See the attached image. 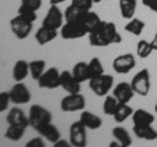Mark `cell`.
<instances>
[{"label": "cell", "mask_w": 157, "mask_h": 147, "mask_svg": "<svg viewBox=\"0 0 157 147\" xmlns=\"http://www.w3.org/2000/svg\"><path fill=\"white\" fill-rule=\"evenodd\" d=\"M32 29H33V22L21 17L20 14L14 16L11 20V30L18 40H25V38H28L32 32Z\"/></svg>", "instance_id": "cell-8"}, {"label": "cell", "mask_w": 157, "mask_h": 147, "mask_svg": "<svg viewBox=\"0 0 157 147\" xmlns=\"http://www.w3.org/2000/svg\"><path fill=\"white\" fill-rule=\"evenodd\" d=\"M25 130H26V127L17 126V125H9L8 129L6 130V133H4V137H6L7 139H9V141L17 142L24 137Z\"/></svg>", "instance_id": "cell-29"}, {"label": "cell", "mask_w": 157, "mask_h": 147, "mask_svg": "<svg viewBox=\"0 0 157 147\" xmlns=\"http://www.w3.org/2000/svg\"><path fill=\"white\" fill-rule=\"evenodd\" d=\"M11 102V97H9V92H0V113L6 112L8 109V105Z\"/></svg>", "instance_id": "cell-33"}, {"label": "cell", "mask_w": 157, "mask_h": 147, "mask_svg": "<svg viewBox=\"0 0 157 147\" xmlns=\"http://www.w3.org/2000/svg\"><path fill=\"white\" fill-rule=\"evenodd\" d=\"M21 4L34 9V11H38L42 7V0H21Z\"/></svg>", "instance_id": "cell-35"}, {"label": "cell", "mask_w": 157, "mask_h": 147, "mask_svg": "<svg viewBox=\"0 0 157 147\" xmlns=\"http://www.w3.org/2000/svg\"><path fill=\"white\" fill-rule=\"evenodd\" d=\"M29 74H30V71H29V62L24 59H18L14 63L12 70V77L14 81H22L24 79H26Z\"/></svg>", "instance_id": "cell-20"}, {"label": "cell", "mask_w": 157, "mask_h": 147, "mask_svg": "<svg viewBox=\"0 0 157 147\" xmlns=\"http://www.w3.org/2000/svg\"><path fill=\"white\" fill-rule=\"evenodd\" d=\"M85 108V97L78 93H68L66 97H63L60 101V109L64 113L82 110Z\"/></svg>", "instance_id": "cell-6"}, {"label": "cell", "mask_w": 157, "mask_h": 147, "mask_svg": "<svg viewBox=\"0 0 157 147\" xmlns=\"http://www.w3.org/2000/svg\"><path fill=\"white\" fill-rule=\"evenodd\" d=\"M152 51H155V50H153V47H152L149 41L140 40L139 42H137V45H136V54H137V57H139V58H141V59H145V58H148L151 55Z\"/></svg>", "instance_id": "cell-31"}, {"label": "cell", "mask_w": 157, "mask_h": 147, "mask_svg": "<svg viewBox=\"0 0 157 147\" xmlns=\"http://www.w3.org/2000/svg\"><path fill=\"white\" fill-rule=\"evenodd\" d=\"M131 87H132V89L135 91L136 95L147 96L149 93V91H151V75H149L148 68L140 70L134 77H132Z\"/></svg>", "instance_id": "cell-4"}, {"label": "cell", "mask_w": 157, "mask_h": 147, "mask_svg": "<svg viewBox=\"0 0 157 147\" xmlns=\"http://www.w3.org/2000/svg\"><path fill=\"white\" fill-rule=\"evenodd\" d=\"M9 97H11V102L14 105H22V104H28L32 99L30 91L29 88L24 84L22 81H16L11 91H9Z\"/></svg>", "instance_id": "cell-9"}, {"label": "cell", "mask_w": 157, "mask_h": 147, "mask_svg": "<svg viewBox=\"0 0 157 147\" xmlns=\"http://www.w3.org/2000/svg\"><path fill=\"white\" fill-rule=\"evenodd\" d=\"M88 74H89V79H93V77L101 76L102 74H105V68L102 66V62L100 61V58H92L88 63Z\"/></svg>", "instance_id": "cell-27"}, {"label": "cell", "mask_w": 157, "mask_h": 147, "mask_svg": "<svg viewBox=\"0 0 157 147\" xmlns=\"http://www.w3.org/2000/svg\"><path fill=\"white\" fill-rule=\"evenodd\" d=\"M46 70V62L43 59H36L29 62V71H30V76L33 80H38L39 76L42 75Z\"/></svg>", "instance_id": "cell-28"}, {"label": "cell", "mask_w": 157, "mask_h": 147, "mask_svg": "<svg viewBox=\"0 0 157 147\" xmlns=\"http://www.w3.org/2000/svg\"><path fill=\"white\" fill-rule=\"evenodd\" d=\"M111 134H113V137H114V139H117L118 142H119L122 147H128V146H131L132 139H131V137H130V133L124 129V127L115 126L114 129L111 130Z\"/></svg>", "instance_id": "cell-23"}, {"label": "cell", "mask_w": 157, "mask_h": 147, "mask_svg": "<svg viewBox=\"0 0 157 147\" xmlns=\"http://www.w3.org/2000/svg\"><path fill=\"white\" fill-rule=\"evenodd\" d=\"M113 95L115 96V99L119 101V104H128L132 100V97L135 95V91L132 89L131 83L122 81L119 84H117L113 89Z\"/></svg>", "instance_id": "cell-13"}, {"label": "cell", "mask_w": 157, "mask_h": 147, "mask_svg": "<svg viewBox=\"0 0 157 147\" xmlns=\"http://www.w3.org/2000/svg\"><path fill=\"white\" fill-rule=\"evenodd\" d=\"M101 2H105V0H93V3H101Z\"/></svg>", "instance_id": "cell-41"}, {"label": "cell", "mask_w": 157, "mask_h": 147, "mask_svg": "<svg viewBox=\"0 0 157 147\" xmlns=\"http://www.w3.org/2000/svg\"><path fill=\"white\" fill-rule=\"evenodd\" d=\"M113 84H114V77L111 75H106V74L89 79V88L98 97H104L109 93V91L113 88Z\"/></svg>", "instance_id": "cell-3"}, {"label": "cell", "mask_w": 157, "mask_h": 147, "mask_svg": "<svg viewBox=\"0 0 157 147\" xmlns=\"http://www.w3.org/2000/svg\"><path fill=\"white\" fill-rule=\"evenodd\" d=\"M26 147H45V142L42 141L41 137H37V138L29 141L26 143Z\"/></svg>", "instance_id": "cell-36"}, {"label": "cell", "mask_w": 157, "mask_h": 147, "mask_svg": "<svg viewBox=\"0 0 157 147\" xmlns=\"http://www.w3.org/2000/svg\"><path fill=\"white\" fill-rule=\"evenodd\" d=\"M144 28H145V22L143 20L132 17L131 20L124 25V30L131 33V34H134V36H136V37H139V36H141V33L144 32Z\"/></svg>", "instance_id": "cell-26"}, {"label": "cell", "mask_w": 157, "mask_h": 147, "mask_svg": "<svg viewBox=\"0 0 157 147\" xmlns=\"http://www.w3.org/2000/svg\"><path fill=\"white\" fill-rule=\"evenodd\" d=\"M155 112L157 113V101H156V104H155Z\"/></svg>", "instance_id": "cell-42"}, {"label": "cell", "mask_w": 157, "mask_h": 147, "mask_svg": "<svg viewBox=\"0 0 157 147\" xmlns=\"http://www.w3.org/2000/svg\"><path fill=\"white\" fill-rule=\"evenodd\" d=\"M28 117H29V126H32L34 130H37L38 127H41L46 124H50L52 121L51 112L38 104H34L30 106Z\"/></svg>", "instance_id": "cell-2"}, {"label": "cell", "mask_w": 157, "mask_h": 147, "mask_svg": "<svg viewBox=\"0 0 157 147\" xmlns=\"http://www.w3.org/2000/svg\"><path fill=\"white\" fill-rule=\"evenodd\" d=\"M122 36L111 21H101L98 26L89 33V43L94 47H106L113 43H121Z\"/></svg>", "instance_id": "cell-1"}, {"label": "cell", "mask_w": 157, "mask_h": 147, "mask_svg": "<svg viewBox=\"0 0 157 147\" xmlns=\"http://www.w3.org/2000/svg\"><path fill=\"white\" fill-rule=\"evenodd\" d=\"M7 122H8V125H17V126L28 127L29 126V117L25 114V112L22 109L14 106L8 112Z\"/></svg>", "instance_id": "cell-15"}, {"label": "cell", "mask_w": 157, "mask_h": 147, "mask_svg": "<svg viewBox=\"0 0 157 147\" xmlns=\"http://www.w3.org/2000/svg\"><path fill=\"white\" fill-rule=\"evenodd\" d=\"M37 133L43 137V138H46L48 142H51V143L54 145L56 141L60 139V131L58 130V127L52 124V122H50V124H46L43 125L41 127H38V129L36 130Z\"/></svg>", "instance_id": "cell-17"}, {"label": "cell", "mask_w": 157, "mask_h": 147, "mask_svg": "<svg viewBox=\"0 0 157 147\" xmlns=\"http://www.w3.org/2000/svg\"><path fill=\"white\" fill-rule=\"evenodd\" d=\"M118 105H119V101L115 99L114 95H106L104 100V105H102L104 113L106 116H114Z\"/></svg>", "instance_id": "cell-30"}, {"label": "cell", "mask_w": 157, "mask_h": 147, "mask_svg": "<svg viewBox=\"0 0 157 147\" xmlns=\"http://www.w3.org/2000/svg\"><path fill=\"white\" fill-rule=\"evenodd\" d=\"M58 36V30L55 29H50L46 26H41L36 33V41L38 42V45H46V43L54 41Z\"/></svg>", "instance_id": "cell-19"}, {"label": "cell", "mask_w": 157, "mask_h": 147, "mask_svg": "<svg viewBox=\"0 0 157 147\" xmlns=\"http://www.w3.org/2000/svg\"><path fill=\"white\" fill-rule=\"evenodd\" d=\"M63 2H66V0H50V3L52 4V6H58V4H60Z\"/></svg>", "instance_id": "cell-40"}, {"label": "cell", "mask_w": 157, "mask_h": 147, "mask_svg": "<svg viewBox=\"0 0 157 147\" xmlns=\"http://www.w3.org/2000/svg\"><path fill=\"white\" fill-rule=\"evenodd\" d=\"M70 145L73 147L86 146V127L81 124L80 120L70 126Z\"/></svg>", "instance_id": "cell-10"}, {"label": "cell", "mask_w": 157, "mask_h": 147, "mask_svg": "<svg viewBox=\"0 0 157 147\" xmlns=\"http://www.w3.org/2000/svg\"><path fill=\"white\" fill-rule=\"evenodd\" d=\"M132 131L139 139H145V141L157 139V130L152 125H134Z\"/></svg>", "instance_id": "cell-16"}, {"label": "cell", "mask_w": 157, "mask_h": 147, "mask_svg": "<svg viewBox=\"0 0 157 147\" xmlns=\"http://www.w3.org/2000/svg\"><path fill=\"white\" fill-rule=\"evenodd\" d=\"M63 20H64V14L60 12V9L58 8V6H52L51 4L45 18H43V21H42V26L58 30V29H60L63 26Z\"/></svg>", "instance_id": "cell-12"}, {"label": "cell", "mask_w": 157, "mask_h": 147, "mask_svg": "<svg viewBox=\"0 0 157 147\" xmlns=\"http://www.w3.org/2000/svg\"><path fill=\"white\" fill-rule=\"evenodd\" d=\"M81 83H78L70 71L60 72V87L67 93H78L81 91Z\"/></svg>", "instance_id": "cell-14"}, {"label": "cell", "mask_w": 157, "mask_h": 147, "mask_svg": "<svg viewBox=\"0 0 157 147\" xmlns=\"http://www.w3.org/2000/svg\"><path fill=\"white\" fill-rule=\"evenodd\" d=\"M135 66H136V59L131 53L118 55L113 61V70L117 74H128L131 70H134Z\"/></svg>", "instance_id": "cell-11"}, {"label": "cell", "mask_w": 157, "mask_h": 147, "mask_svg": "<svg viewBox=\"0 0 157 147\" xmlns=\"http://www.w3.org/2000/svg\"><path fill=\"white\" fill-rule=\"evenodd\" d=\"M17 14H20L21 17L26 18V20L32 21V22H34L37 20V11H34V9L29 8L26 6H22V4L18 7V13Z\"/></svg>", "instance_id": "cell-32"}, {"label": "cell", "mask_w": 157, "mask_h": 147, "mask_svg": "<svg viewBox=\"0 0 157 147\" xmlns=\"http://www.w3.org/2000/svg\"><path fill=\"white\" fill-rule=\"evenodd\" d=\"M71 4L84 11H90L93 7V0H72Z\"/></svg>", "instance_id": "cell-34"}, {"label": "cell", "mask_w": 157, "mask_h": 147, "mask_svg": "<svg viewBox=\"0 0 157 147\" xmlns=\"http://www.w3.org/2000/svg\"><path fill=\"white\" fill-rule=\"evenodd\" d=\"M137 7V0H119V11L122 17L126 20H131L135 16Z\"/></svg>", "instance_id": "cell-22"}, {"label": "cell", "mask_w": 157, "mask_h": 147, "mask_svg": "<svg viewBox=\"0 0 157 147\" xmlns=\"http://www.w3.org/2000/svg\"><path fill=\"white\" fill-rule=\"evenodd\" d=\"M52 146H54V147H62V146L66 147V146H68V142H67V141H63V139H59V141H56Z\"/></svg>", "instance_id": "cell-38"}, {"label": "cell", "mask_w": 157, "mask_h": 147, "mask_svg": "<svg viewBox=\"0 0 157 147\" xmlns=\"http://www.w3.org/2000/svg\"><path fill=\"white\" fill-rule=\"evenodd\" d=\"M134 125H152L155 122V116L145 109H136L132 113Z\"/></svg>", "instance_id": "cell-21"}, {"label": "cell", "mask_w": 157, "mask_h": 147, "mask_svg": "<svg viewBox=\"0 0 157 147\" xmlns=\"http://www.w3.org/2000/svg\"><path fill=\"white\" fill-rule=\"evenodd\" d=\"M151 45H152V47H153V50H155V51H157V30H156V33H155L153 38H152Z\"/></svg>", "instance_id": "cell-39"}, {"label": "cell", "mask_w": 157, "mask_h": 147, "mask_svg": "<svg viewBox=\"0 0 157 147\" xmlns=\"http://www.w3.org/2000/svg\"><path fill=\"white\" fill-rule=\"evenodd\" d=\"M132 113H134V109L128 104H119L113 117H114V121L117 124H123L127 118L132 116Z\"/></svg>", "instance_id": "cell-25"}, {"label": "cell", "mask_w": 157, "mask_h": 147, "mask_svg": "<svg viewBox=\"0 0 157 147\" xmlns=\"http://www.w3.org/2000/svg\"><path fill=\"white\" fill-rule=\"evenodd\" d=\"M72 75L78 83H84L89 80V74H88V63L86 62H77L72 68Z\"/></svg>", "instance_id": "cell-24"}, {"label": "cell", "mask_w": 157, "mask_h": 147, "mask_svg": "<svg viewBox=\"0 0 157 147\" xmlns=\"http://www.w3.org/2000/svg\"><path fill=\"white\" fill-rule=\"evenodd\" d=\"M80 122L89 130H97L102 126V120L89 110H84L80 116Z\"/></svg>", "instance_id": "cell-18"}, {"label": "cell", "mask_w": 157, "mask_h": 147, "mask_svg": "<svg viewBox=\"0 0 157 147\" xmlns=\"http://www.w3.org/2000/svg\"><path fill=\"white\" fill-rule=\"evenodd\" d=\"M39 88H46V89H55L60 87V72L56 67H50L45 70V72L39 76L37 80Z\"/></svg>", "instance_id": "cell-7"}, {"label": "cell", "mask_w": 157, "mask_h": 147, "mask_svg": "<svg viewBox=\"0 0 157 147\" xmlns=\"http://www.w3.org/2000/svg\"><path fill=\"white\" fill-rule=\"evenodd\" d=\"M141 3H143L144 7L151 9L152 12L157 13V0H141Z\"/></svg>", "instance_id": "cell-37"}, {"label": "cell", "mask_w": 157, "mask_h": 147, "mask_svg": "<svg viewBox=\"0 0 157 147\" xmlns=\"http://www.w3.org/2000/svg\"><path fill=\"white\" fill-rule=\"evenodd\" d=\"M88 34L85 26L80 21H66L60 28V36L63 40H77Z\"/></svg>", "instance_id": "cell-5"}]
</instances>
